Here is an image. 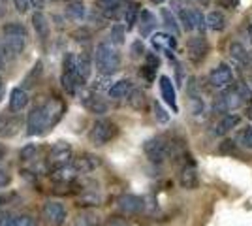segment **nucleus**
Masks as SVG:
<instances>
[{"instance_id":"nucleus-20","label":"nucleus","mask_w":252,"mask_h":226,"mask_svg":"<svg viewBox=\"0 0 252 226\" xmlns=\"http://www.w3.org/2000/svg\"><path fill=\"white\" fill-rule=\"evenodd\" d=\"M137 27H139V34H141L143 38L153 36L158 27L157 15L151 10H141L139 11V17H137Z\"/></svg>"},{"instance_id":"nucleus-49","label":"nucleus","mask_w":252,"mask_h":226,"mask_svg":"<svg viewBox=\"0 0 252 226\" xmlns=\"http://www.w3.org/2000/svg\"><path fill=\"white\" fill-rule=\"evenodd\" d=\"M219 4H220L222 8H226V10H237L239 0H219Z\"/></svg>"},{"instance_id":"nucleus-57","label":"nucleus","mask_w":252,"mask_h":226,"mask_svg":"<svg viewBox=\"0 0 252 226\" xmlns=\"http://www.w3.org/2000/svg\"><path fill=\"white\" fill-rule=\"evenodd\" d=\"M119 2H123V0H119Z\"/></svg>"},{"instance_id":"nucleus-31","label":"nucleus","mask_w":252,"mask_h":226,"mask_svg":"<svg viewBox=\"0 0 252 226\" xmlns=\"http://www.w3.org/2000/svg\"><path fill=\"white\" fill-rule=\"evenodd\" d=\"M160 17H162V23H164V27H166L168 34L177 36L179 21H177V17H175V13H173L171 10H168V8H162V10H160Z\"/></svg>"},{"instance_id":"nucleus-27","label":"nucleus","mask_w":252,"mask_h":226,"mask_svg":"<svg viewBox=\"0 0 252 226\" xmlns=\"http://www.w3.org/2000/svg\"><path fill=\"white\" fill-rule=\"evenodd\" d=\"M139 11H141V8H139V4H136V2H128L125 8H123V21H125L126 31H132L136 27Z\"/></svg>"},{"instance_id":"nucleus-52","label":"nucleus","mask_w":252,"mask_h":226,"mask_svg":"<svg viewBox=\"0 0 252 226\" xmlns=\"http://www.w3.org/2000/svg\"><path fill=\"white\" fill-rule=\"evenodd\" d=\"M245 32H247V38H249V43L252 45V23H249L247 27H245Z\"/></svg>"},{"instance_id":"nucleus-24","label":"nucleus","mask_w":252,"mask_h":226,"mask_svg":"<svg viewBox=\"0 0 252 226\" xmlns=\"http://www.w3.org/2000/svg\"><path fill=\"white\" fill-rule=\"evenodd\" d=\"M228 27V19L220 10H211L205 15V29H209L213 32H222Z\"/></svg>"},{"instance_id":"nucleus-8","label":"nucleus","mask_w":252,"mask_h":226,"mask_svg":"<svg viewBox=\"0 0 252 226\" xmlns=\"http://www.w3.org/2000/svg\"><path fill=\"white\" fill-rule=\"evenodd\" d=\"M207 53H209V43L201 34H196V36L187 40V57H189L190 63L200 65L205 61Z\"/></svg>"},{"instance_id":"nucleus-30","label":"nucleus","mask_w":252,"mask_h":226,"mask_svg":"<svg viewBox=\"0 0 252 226\" xmlns=\"http://www.w3.org/2000/svg\"><path fill=\"white\" fill-rule=\"evenodd\" d=\"M102 204V194L98 189H91L87 187L81 191V196H79V205H85V207H96V205Z\"/></svg>"},{"instance_id":"nucleus-35","label":"nucleus","mask_w":252,"mask_h":226,"mask_svg":"<svg viewBox=\"0 0 252 226\" xmlns=\"http://www.w3.org/2000/svg\"><path fill=\"white\" fill-rule=\"evenodd\" d=\"M177 21L183 25V31L185 32H192L194 31V23H192V13H190V8H181L177 10Z\"/></svg>"},{"instance_id":"nucleus-4","label":"nucleus","mask_w":252,"mask_h":226,"mask_svg":"<svg viewBox=\"0 0 252 226\" xmlns=\"http://www.w3.org/2000/svg\"><path fill=\"white\" fill-rule=\"evenodd\" d=\"M143 153L147 155L151 162H164L166 159L173 157V140H169L168 136H153L143 143Z\"/></svg>"},{"instance_id":"nucleus-39","label":"nucleus","mask_w":252,"mask_h":226,"mask_svg":"<svg viewBox=\"0 0 252 226\" xmlns=\"http://www.w3.org/2000/svg\"><path fill=\"white\" fill-rule=\"evenodd\" d=\"M153 115H155V121L160 123V125H166L169 121V113L166 111V108L160 104V102H153Z\"/></svg>"},{"instance_id":"nucleus-40","label":"nucleus","mask_w":252,"mask_h":226,"mask_svg":"<svg viewBox=\"0 0 252 226\" xmlns=\"http://www.w3.org/2000/svg\"><path fill=\"white\" fill-rule=\"evenodd\" d=\"M190 13H192L194 31H198V32H203V31H205V15L201 13V10H196V8H190Z\"/></svg>"},{"instance_id":"nucleus-2","label":"nucleus","mask_w":252,"mask_h":226,"mask_svg":"<svg viewBox=\"0 0 252 226\" xmlns=\"http://www.w3.org/2000/svg\"><path fill=\"white\" fill-rule=\"evenodd\" d=\"M94 66L100 75H113L121 68V53L113 43L100 42L94 49Z\"/></svg>"},{"instance_id":"nucleus-10","label":"nucleus","mask_w":252,"mask_h":226,"mask_svg":"<svg viewBox=\"0 0 252 226\" xmlns=\"http://www.w3.org/2000/svg\"><path fill=\"white\" fill-rule=\"evenodd\" d=\"M43 217L47 219V223L53 226H63L68 219V209L63 202L59 200H49L43 204Z\"/></svg>"},{"instance_id":"nucleus-42","label":"nucleus","mask_w":252,"mask_h":226,"mask_svg":"<svg viewBox=\"0 0 252 226\" xmlns=\"http://www.w3.org/2000/svg\"><path fill=\"white\" fill-rule=\"evenodd\" d=\"M11 226H36V219L32 215H15L11 219Z\"/></svg>"},{"instance_id":"nucleus-7","label":"nucleus","mask_w":252,"mask_h":226,"mask_svg":"<svg viewBox=\"0 0 252 226\" xmlns=\"http://www.w3.org/2000/svg\"><path fill=\"white\" fill-rule=\"evenodd\" d=\"M209 85L213 89H217V91H226L228 87L233 85V70H231L230 65H226V63H222V65L215 66L213 70L209 72Z\"/></svg>"},{"instance_id":"nucleus-55","label":"nucleus","mask_w":252,"mask_h":226,"mask_svg":"<svg viewBox=\"0 0 252 226\" xmlns=\"http://www.w3.org/2000/svg\"><path fill=\"white\" fill-rule=\"evenodd\" d=\"M151 2H153V4H164L166 0H151Z\"/></svg>"},{"instance_id":"nucleus-43","label":"nucleus","mask_w":252,"mask_h":226,"mask_svg":"<svg viewBox=\"0 0 252 226\" xmlns=\"http://www.w3.org/2000/svg\"><path fill=\"white\" fill-rule=\"evenodd\" d=\"M239 143H241L243 147H247V149L252 151V129L249 127V129H245L239 134Z\"/></svg>"},{"instance_id":"nucleus-15","label":"nucleus","mask_w":252,"mask_h":226,"mask_svg":"<svg viewBox=\"0 0 252 226\" xmlns=\"http://www.w3.org/2000/svg\"><path fill=\"white\" fill-rule=\"evenodd\" d=\"M179 185H181L185 191H194V189H198V185H200V175L196 172L194 162H185L183 170L179 173Z\"/></svg>"},{"instance_id":"nucleus-33","label":"nucleus","mask_w":252,"mask_h":226,"mask_svg":"<svg viewBox=\"0 0 252 226\" xmlns=\"http://www.w3.org/2000/svg\"><path fill=\"white\" fill-rule=\"evenodd\" d=\"M66 13H68L70 19L81 21V19H85V15H87V10H85L81 0H72V2H68V6H66Z\"/></svg>"},{"instance_id":"nucleus-47","label":"nucleus","mask_w":252,"mask_h":226,"mask_svg":"<svg viewBox=\"0 0 252 226\" xmlns=\"http://www.w3.org/2000/svg\"><path fill=\"white\" fill-rule=\"evenodd\" d=\"M13 6H15V10L19 11V13H25V11L29 10V6H31V0H13Z\"/></svg>"},{"instance_id":"nucleus-17","label":"nucleus","mask_w":252,"mask_h":226,"mask_svg":"<svg viewBox=\"0 0 252 226\" xmlns=\"http://www.w3.org/2000/svg\"><path fill=\"white\" fill-rule=\"evenodd\" d=\"M45 108V121H47V130H51L64 115V104L57 98H51L43 104Z\"/></svg>"},{"instance_id":"nucleus-44","label":"nucleus","mask_w":252,"mask_h":226,"mask_svg":"<svg viewBox=\"0 0 252 226\" xmlns=\"http://www.w3.org/2000/svg\"><path fill=\"white\" fill-rule=\"evenodd\" d=\"M130 53L134 59H141V57H145V45L141 40H136V42L132 43V47H130Z\"/></svg>"},{"instance_id":"nucleus-26","label":"nucleus","mask_w":252,"mask_h":226,"mask_svg":"<svg viewBox=\"0 0 252 226\" xmlns=\"http://www.w3.org/2000/svg\"><path fill=\"white\" fill-rule=\"evenodd\" d=\"M31 23H32V29L36 31L40 40H47L49 38V21H47V17L43 15L42 11L32 13Z\"/></svg>"},{"instance_id":"nucleus-1","label":"nucleus","mask_w":252,"mask_h":226,"mask_svg":"<svg viewBox=\"0 0 252 226\" xmlns=\"http://www.w3.org/2000/svg\"><path fill=\"white\" fill-rule=\"evenodd\" d=\"M252 98V91L247 83H235V85L228 87L226 91H222V95L213 104V111L215 113H233L235 109H239Z\"/></svg>"},{"instance_id":"nucleus-32","label":"nucleus","mask_w":252,"mask_h":226,"mask_svg":"<svg viewBox=\"0 0 252 226\" xmlns=\"http://www.w3.org/2000/svg\"><path fill=\"white\" fill-rule=\"evenodd\" d=\"M128 104L136 111H143L147 108V95L141 89H132V93L128 95Z\"/></svg>"},{"instance_id":"nucleus-53","label":"nucleus","mask_w":252,"mask_h":226,"mask_svg":"<svg viewBox=\"0 0 252 226\" xmlns=\"http://www.w3.org/2000/svg\"><path fill=\"white\" fill-rule=\"evenodd\" d=\"M4 93H6V83H4V79H2V75H0V100L4 98Z\"/></svg>"},{"instance_id":"nucleus-54","label":"nucleus","mask_w":252,"mask_h":226,"mask_svg":"<svg viewBox=\"0 0 252 226\" xmlns=\"http://www.w3.org/2000/svg\"><path fill=\"white\" fill-rule=\"evenodd\" d=\"M247 117L252 121V98H251V102H249V106H247Z\"/></svg>"},{"instance_id":"nucleus-29","label":"nucleus","mask_w":252,"mask_h":226,"mask_svg":"<svg viewBox=\"0 0 252 226\" xmlns=\"http://www.w3.org/2000/svg\"><path fill=\"white\" fill-rule=\"evenodd\" d=\"M98 11L107 17V19H117L121 11V2L119 0H98Z\"/></svg>"},{"instance_id":"nucleus-48","label":"nucleus","mask_w":252,"mask_h":226,"mask_svg":"<svg viewBox=\"0 0 252 226\" xmlns=\"http://www.w3.org/2000/svg\"><path fill=\"white\" fill-rule=\"evenodd\" d=\"M11 181V177H10V173L6 172L4 168H0V189H4V187H8Z\"/></svg>"},{"instance_id":"nucleus-21","label":"nucleus","mask_w":252,"mask_h":226,"mask_svg":"<svg viewBox=\"0 0 252 226\" xmlns=\"http://www.w3.org/2000/svg\"><path fill=\"white\" fill-rule=\"evenodd\" d=\"M132 89H134V83H132V79H119L115 81L113 85L107 89V97L111 98V100H123V98H128V95L132 93Z\"/></svg>"},{"instance_id":"nucleus-51","label":"nucleus","mask_w":252,"mask_h":226,"mask_svg":"<svg viewBox=\"0 0 252 226\" xmlns=\"http://www.w3.org/2000/svg\"><path fill=\"white\" fill-rule=\"evenodd\" d=\"M173 2V6H175V10H181V8H185L187 4H189L190 0H171Z\"/></svg>"},{"instance_id":"nucleus-12","label":"nucleus","mask_w":252,"mask_h":226,"mask_svg":"<svg viewBox=\"0 0 252 226\" xmlns=\"http://www.w3.org/2000/svg\"><path fill=\"white\" fill-rule=\"evenodd\" d=\"M117 207L125 215H137V213L143 211L145 200L136 196V194H123V196L117 198Z\"/></svg>"},{"instance_id":"nucleus-56","label":"nucleus","mask_w":252,"mask_h":226,"mask_svg":"<svg viewBox=\"0 0 252 226\" xmlns=\"http://www.w3.org/2000/svg\"><path fill=\"white\" fill-rule=\"evenodd\" d=\"M251 81H252V79H251ZM249 87H251V91H252V83H251V85H249Z\"/></svg>"},{"instance_id":"nucleus-25","label":"nucleus","mask_w":252,"mask_h":226,"mask_svg":"<svg viewBox=\"0 0 252 226\" xmlns=\"http://www.w3.org/2000/svg\"><path fill=\"white\" fill-rule=\"evenodd\" d=\"M29 104V93L23 87H15L10 93V109L13 113H19Z\"/></svg>"},{"instance_id":"nucleus-41","label":"nucleus","mask_w":252,"mask_h":226,"mask_svg":"<svg viewBox=\"0 0 252 226\" xmlns=\"http://www.w3.org/2000/svg\"><path fill=\"white\" fill-rule=\"evenodd\" d=\"M19 157H21L23 161H34L36 157H38V145L36 143H29V145H25L19 153Z\"/></svg>"},{"instance_id":"nucleus-5","label":"nucleus","mask_w":252,"mask_h":226,"mask_svg":"<svg viewBox=\"0 0 252 226\" xmlns=\"http://www.w3.org/2000/svg\"><path fill=\"white\" fill-rule=\"evenodd\" d=\"M117 134H119L117 123H113L111 119L102 117L94 121V125L89 130V141L96 147H102V145L109 143L111 140H115Z\"/></svg>"},{"instance_id":"nucleus-36","label":"nucleus","mask_w":252,"mask_h":226,"mask_svg":"<svg viewBox=\"0 0 252 226\" xmlns=\"http://www.w3.org/2000/svg\"><path fill=\"white\" fill-rule=\"evenodd\" d=\"M15 132H17V119H10V117L0 119V136L2 138L13 136Z\"/></svg>"},{"instance_id":"nucleus-9","label":"nucleus","mask_w":252,"mask_h":226,"mask_svg":"<svg viewBox=\"0 0 252 226\" xmlns=\"http://www.w3.org/2000/svg\"><path fill=\"white\" fill-rule=\"evenodd\" d=\"M43 132H47L45 108H43V104H38L29 113V119H27V134L29 136H40Z\"/></svg>"},{"instance_id":"nucleus-50","label":"nucleus","mask_w":252,"mask_h":226,"mask_svg":"<svg viewBox=\"0 0 252 226\" xmlns=\"http://www.w3.org/2000/svg\"><path fill=\"white\" fill-rule=\"evenodd\" d=\"M11 219H13L11 215L2 213V215H0V226H11Z\"/></svg>"},{"instance_id":"nucleus-19","label":"nucleus","mask_w":252,"mask_h":226,"mask_svg":"<svg viewBox=\"0 0 252 226\" xmlns=\"http://www.w3.org/2000/svg\"><path fill=\"white\" fill-rule=\"evenodd\" d=\"M228 53H230V57H231V63L241 66V68H247V66L252 63L251 51H249L241 42H231L230 47H228Z\"/></svg>"},{"instance_id":"nucleus-6","label":"nucleus","mask_w":252,"mask_h":226,"mask_svg":"<svg viewBox=\"0 0 252 226\" xmlns=\"http://www.w3.org/2000/svg\"><path fill=\"white\" fill-rule=\"evenodd\" d=\"M74 161V149L68 141H57L49 147V153H47V162L55 168H61L64 164H70Z\"/></svg>"},{"instance_id":"nucleus-37","label":"nucleus","mask_w":252,"mask_h":226,"mask_svg":"<svg viewBox=\"0 0 252 226\" xmlns=\"http://www.w3.org/2000/svg\"><path fill=\"white\" fill-rule=\"evenodd\" d=\"M125 34H126V29L125 25H121V23H115L113 27H111V32H109V43H113V45H123L125 43Z\"/></svg>"},{"instance_id":"nucleus-46","label":"nucleus","mask_w":252,"mask_h":226,"mask_svg":"<svg viewBox=\"0 0 252 226\" xmlns=\"http://www.w3.org/2000/svg\"><path fill=\"white\" fill-rule=\"evenodd\" d=\"M8 57H10L8 49L4 47V43L0 42V70H4V68H6V65H8Z\"/></svg>"},{"instance_id":"nucleus-11","label":"nucleus","mask_w":252,"mask_h":226,"mask_svg":"<svg viewBox=\"0 0 252 226\" xmlns=\"http://www.w3.org/2000/svg\"><path fill=\"white\" fill-rule=\"evenodd\" d=\"M241 123V117L237 113H224L217 119L213 125H211V134L215 138H220V136H226L230 134L233 129H237V125Z\"/></svg>"},{"instance_id":"nucleus-38","label":"nucleus","mask_w":252,"mask_h":226,"mask_svg":"<svg viewBox=\"0 0 252 226\" xmlns=\"http://www.w3.org/2000/svg\"><path fill=\"white\" fill-rule=\"evenodd\" d=\"M190 102V111L196 119H200L205 115V102H203V97H194L189 98Z\"/></svg>"},{"instance_id":"nucleus-14","label":"nucleus","mask_w":252,"mask_h":226,"mask_svg":"<svg viewBox=\"0 0 252 226\" xmlns=\"http://www.w3.org/2000/svg\"><path fill=\"white\" fill-rule=\"evenodd\" d=\"M158 85H160V97L164 98V102L168 104L173 113H177V93H175V87H173V81L168 75H160L158 79Z\"/></svg>"},{"instance_id":"nucleus-13","label":"nucleus","mask_w":252,"mask_h":226,"mask_svg":"<svg viewBox=\"0 0 252 226\" xmlns=\"http://www.w3.org/2000/svg\"><path fill=\"white\" fill-rule=\"evenodd\" d=\"M81 104H83V108L87 109V111H91V113H94V115H104V113H107V109H109L107 102H105L98 93H94V91L83 93V95H81Z\"/></svg>"},{"instance_id":"nucleus-22","label":"nucleus","mask_w":252,"mask_h":226,"mask_svg":"<svg viewBox=\"0 0 252 226\" xmlns=\"http://www.w3.org/2000/svg\"><path fill=\"white\" fill-rule=\"evenodd\" d=\"M74 72L77 74V77H79L83 83H87V79L91 77V72H93V61H91V55L89 53L75 55Z\"/></svg>"},{"instance_id":"nucleus-18","label":"nucleus","mask_w":252,"mask_h":226,"mask_svg":"<svg viewBox=\"0 0 252 226\" xmlns=\"http://www.w3.org/2000/svg\"><path fill=\"white\" fill-rule=\"evenodd\" d=\"M151 45L157 51H164V53H173L177 47V38L168 32H155L151 36Z\"/></svg>"},{"instance_id":"nucleus-3","label":"nucleus","mask_w":252,"mask_h":226,"mask_svg":"<svg viewBox=\"0 0 252 226\" xmlns=\"http://www.w3.org/2000/svg\"><path fill=\"white\" fill-rule=\"evenodd\" d=\"M2 43L10 55H21L29 43V31L23 23L11 21L2 27Z\"/></svg>"},{"instance_id":"nucleus-28","label":"nucleus","mask_w":252,"mask_h":226,"mask_svg":"<svg viewBox=\"0 0 252 226\" xmlns=\"http://www.w3.org/2000/svg\"><path fill=\"white\" fill-rule=\"evenodd\" d=\"M74 164L75 168H77V172H79V175H83V173L94 172L96 168L100 166V161H98V157H94V155H83L79 159H74Z\"/></svg>"},{"instance_id":"nucleus-16","label":"nucleus","mask_w":252,"mask_h":226,"mask_svg":"<svg viewBox=\"0 0 252 226\" xmlns=\"http://www.w3.org/2000/svg\"><path fill=\"white\" fill-rule=\"evenodd\" d=\"M61 85H63V89L70 97H77V95H81V89L85 87V83L77 77V74L74 72V68H68V70H63Z\"/></svg>"},{"instance_id":"nucleus-34","label":"nucleus","mask_w":252,"mask_h":226,"mask_svg":"<svg viewBox=\"0 0 252 226\" xmlns=\"http://www.w3.org/2000/svg\"><path fill=\"white\" fill-rule=\"evenodd\" d=\"M74 226H100V217L94 211H83L75 217Z\"/></svg>"},{"instance_id":"nucleus-45","label":"nucleus","mask_w":252,"mask_h":226,"mask_svg":"<svg viewBox=\"0 0 252 226\" xmlns=\"http://www.w3.org/2000/svg\"><path fill=\"white\" fill-rule=\"evenodd\" d=\"M42 74V63H38V65L34 66V72H32V74H29V77H27V81H25V83H27V85H36V77H38V75Z\"/></svg>"},{"instance_id":"nucleus-23","label":"nucleus","mask_w":252,"mask_h":226,"mask_svg":"<svg viewBox=\"0 0 252 226\" xmlns=\"http://www.w3.org/2000/svg\"><path fill=\"white\" fill-rule=\"evenodd\" d=\"M158 68H160V59H158L155 53H145V65L141 66L139 75H141L147 83H153V79L157 77Z\"/></svg>"}]
</instances>
